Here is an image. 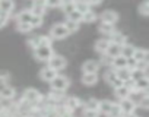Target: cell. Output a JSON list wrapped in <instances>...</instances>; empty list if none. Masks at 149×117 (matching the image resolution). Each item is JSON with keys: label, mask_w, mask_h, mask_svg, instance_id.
I'll return each instance as SVG.
<instances>
[{"label": "cell", "mask_w": 149, "mask_h": 117, "mask_svg": "<svg viewBox=\"0 0 149 117\" xmlns=\"http://www.w3.org/2000/svg\"><path fill=\"white\" fill-rule=\"evenodd\" d=\"M53 54L54 53H53L51 45H38V47L34 48V56L40 62H47Z\"/></svg>", "instance_id": "1"}, {"label": "cell", "mask_w": 149, "mask_h": 117, "mask_svg": "<svg viewBox=\"0 0 149 117\" xmlns=\"http://www.w3.org/2000/svg\"><path fill=\"white\" fill-rule=\"evenodd\" d=\"M22 100L28 101L29 104H37V102H41L42 101V95L35 88H26L24 91V94H22Z\"/></svg>", "instance_id": "2"}, {"label": "cell", "mask_w": 149, "mask_h": 117, "mask_svg": "<svg viewBox=\"0 0 149 117\" xmlns=\"http://www.w3.org/2000/svg\"><path fill=\"white\" fill-rule=\"evenodd\" d=\"M47 63H48V68H51V69H54L57 72L61 70V69H64L67 66V60H66L63 56H60V54H53L47 60Z\"/></svg>", "instance_id": "3"}, {"label": "cell", "mask_w": 149, "mask_h": 117, "mask_svg": "<svg viewBox=\"0 0 149 117\" xmlns=\"http://www.w3.org/2000/svg\"><path fill=\"white\" fill-rule=\"evenodd\" d=\"M50 85H51V89L64 92V91L70 86V81H69L66 76H63V75H57V76L50 82Z\"/></svg>", "instance_id": "4"}, {"label": "cell", "mask_w": 149, "mask_h": 117, "mask_svg": "<svg viewBox=\"0 0 149 117\" xmlns=\"http://www.w3.org/2000/svg\"><path fill=\"white\" fill-rule=\"evenodd\" d=\"M48 35H50L53 40H63V38H66V37L69 35V31L66 29L64 24H56V25L51 26Z\"/></svg>", "instance_id": "5"}, {"label": "cell", "mask_w": 149, "mask_h": 117, "mask_svg": "<svg viewBox=\"0 0 149 117\" xmlns=\"http://www.w3.org/2000/svg\"><path fill=\"white\" fill-rule=\"evenodd\" d=\"M118 105H120V108H121L123 114H127V113H133V111L136 110V107H137V105H136V101H133V100H132L130 97L120 100Z\"/></svg>", "instance_id": "6"}, {"label": "cell", "mask_w": 149, "mask_h": 117, "mask_svg": "<svg viewBox=\"0 0 149 117\" xmlns=\"http://www.w3.org/2000/svg\"><path fill=\"white\" fill-rule=\"evenodd\" d=\"M58 73H57V70H54V69H51V68H42L41 70H40V79L41 81H44V82H51L56 76H57Z\"/></svg>", "instance_id": "7"}, {"label": "cell", "mask_w": 149, "mask_h": 117, "mask_svg": "<svg viewBox=\"0 0 149 117\" xmlns=\"http://www.w3.org/2000/svg\"><path fill=\"white\" fill-rule=\"evenodd\" d=\"M64 107L73 113L74 110H78V108L82 107V100L78 98V97H69V98H66V101H64Z\"/></svg>", "instance_id": "8"}, {"label": "cell", "mask_w": 149, "mask_h": 117, "mask_svg": "<svg viewBox=\"0 0 149 117\" xmlns=\"http://www.w3.org/2000/svg\"><path fill=\"white\" fill-rule=\"evenodd\" d=\"M118 13L117 12H114V10H105V12H102L101 13V22H105V24H114L116 25V22L118 21Z\"/></svg>", "instance_id": "9"}, {"label": "cell", "mask_w": 149, "mask_h": 117, "mask_svg": "<svg viewBox=\"0 0 149 117\" xmlns=\"http://www.w3.org/2000/svg\"><path fill=\"white\" fill-rule=\"evenodd\" d=\"M104 79L110 84V85H113L114 88L116 86H120V85H123V82L117 78V75H116V70L114 69H110V70H107L105 73H104Z\"/></svg>", "instance_id": "10"}, {"label": "cell", "mask_w": 149, "mask_h": 117, "mask_svg": "<svg viewBox=\"0 0 149 117\" xmlns=\"http://www.w3.org/2000/svg\"><path fill=\"white\" fill-rule=\"evenodd\" d=\"M16 95V91L13 86H9V85H3L0 88V100H13Z\"/></svg>", "instance_id": "11"}, {"label": "cell", "mask_w": 149, "mask_h": 117, "mask_svg": "<svg viewBox=\"0 0 149 117\" xmlns=\"http://www.w3.org/2000/svg\"><path fill=\"white\" fill-rule=\"evenodd\" d=\"M45 3L44 0H34L32 3V8H31V12L34 15H38V16H44L45 15Z\"/></svg>", "instance_id": "12"}, {"label": "cell", "mask_w": 149, "mask_h": 117, "mask_svg": "<svg viewBox=\"0 0 149 117\" xmlns=\"http://www.w3.org/2000/svg\"><path fill=\"white\" fill-rule=\"evenodd\" d=\"M98 70H100V63L95 60H88L82 65L84 73H98Z\"/></svg>", "instance_id": "13"}, {"label": "cell", "mask_w": 149, "mask_h": 117, "mask_svg": "<svg viewBox=\"0 0 149 117\" xmlns=\"http://www.w3.org/2000/svg\"><path fill=\"white\" fill-rule=\"evenodd\" d=\"M13 9H15L13 0H0V12L2 13L9 15V18H10V13L13 12Z\"/></svg>", "instance_id": "14"}, {"label": "cell", "mask_w": 149, "mask_h": 117, "mask_svg": "<svg viewBox=\"0 0 149 117\" xmlns=\"http://www.w3.org/2000/svg\"><path fill=\"white\" fill-rule=\"evenodd\" d=\"M129 60L130 58H126L124 56H117V57H114L113 58V63H111V68L113 69H123V68H127V65H129Z\"/></svg>", "instance_id": "15"}, {"label": "cell", "mask_w": 149, "mask_h": 117, "mask_svg": "<svg viewBox=\"0 0 149 117\" xmlns=\"http://www.w3.org/2000/svg\"><path fill=\"white\" fill-rule=\"evenodd\" d=\"M148 50L146 48H134L133 56H132V60L133 62H140V60H148Z\"/></svg>", "instance_id": "16"}, {"label": "cell", "mask_w": 149, "mask_h": 117, "mask_svg": "<svg viewBox=\"0 0 149 117\" xmlns=\"http://www.w3.org/2000/svg\"><path fill=\"white\" fill-rule=\"evenodd\" d=\"M108 45H110V40H108V38H100V40L95 42L94 48H95V51H97V53L104 54V53L107 51Z\"/></svg>", "instance_id": "17"}, {"label": "cell", "mask_w": 149, "mask_h": 117, "mask_svg": "<svg viewBox=\"0 0 149 117\" xmlns=\"http://www.w3.org/2000/svg\"><path fill=\"white\" fill-rule=\"evenodd\" d=\"M98 82V73H84L82 75V84L86 86H94Z\"/></svg>", "instance_id": "18"}, {"label": "cell", "mask_w": 149, "mask_h": 117, "mask_svg": "<svg viewBox=\"0 0 149 117\" xmlns=\"http://www.w3.org/2000/svg\"><path fill=\"white\" fill-rule=\"evenodd\" d=\"M110 42H114V44L123 45V44H126V42H127V38H126V35H123L121 32L114 31V32L110 35Z\"/></svg>", "instance_id": "19"}, {"label": "cell", "mask_w": 149, "mask_h": 117, "mask_svg": "<svg viewBox=\"0 0 149 117\" xmlns=\"http://www.w3.org/2000/svg\"><path fill=\"white\" fill-rule=\"evenodd\" d=\"M98 31L102 34V35H111L114 31H116V26H114V24H105V22H101L100 24V26H98Z\"/></svg>", "instance_id": "20"}, {"label": "cell", "mask_w": 149, "mask_h": 117, "mask_svg": "<svg viewBox=\"0 0 149 117\" xmlns=\"http://www.w3.org/2000/svg\"><path fill=\"white\" fill-rule=\"evenodd\" d=\"M63 98H64V94L61 91H54V89H51V92L47 95V101L54 102V104H58Z\"/></svg>", "instance_id": "21"}, {"label": "cell", "mask_w": 149, "mask_h": 117, "mask_svg": "<svg viewBox=\"0 0 149 117\" xmlns=\"http://www.w3.org/2000/svg\"><path fill=\"white\" fill-rule=\"evenodd\" d=\"M74 10H78L81 13H85L88 10H91V6L86 0H74Z\"/></svg>", "instance_id": "22"}, {"label": "cell", "mask_w": 149, "mask_h": 117, "mask_svg": "<svg viewBox=\"0 0 149 117\" xmlns=\"http://www.w3.org/2000/svg\"><path fill=\"white\" fill-rule=\"evenodd\" d=\"M105 54H108L110 57H117V56H120L121 54V45H118V44H114V42H110V45H108V48H107V51H105Z\"/></svg>", "instance_id": "23"}, {"label": "cell", "mask_w": 149, "mask_h": 117, "mask_svg": "<svg viewBox=\"0 0 149 117\" xmlns=\"http://www.w3.org/2000/svg\"><path fill=\"white\" fill-rule=\"evenodd\" d=\"M134 84H136V89L139 92H143V91H148L149 89V79H148V76H143V78L137 79Z\"/></svg>", "instance_id": "24"}, {"label": "cell", "mask_w": 149, "mask_h": 117, "mask_svg": "<svg viewBox=\"0 0 149 117\" xmlns=\"http://www.w3.org/2000/svg\"><path fill=\"white\" fill-rule=\"evenodd\" d=\"M114 94L118 100H123V98H127L130 97V91L124 86V85H120V86H116L114 88Z\"/></svg>", "instance_id": "25"}, {"label": "cell", "mask_w": 149, "mask_h": 117, "mask_svg": "<svg viewBox=\"0 0 149 117\" xmlns=\"http://www.w3.org/2000/svg\"><path fill=\"white\" fill-rule=\"evenodd\" d=\"M116 70V75L117 78L121 81V82H126L130 79V69L129 68H123V69H114Z\"/></svg>", "instance_id": "26"}, {"label": "cell", "mask_w": 149, "mask_h": 117, "mask_svg": "<svg viewBox=\"0 0 149 117\" xmlns=\"http://www.w3.org/2000/svg\"><path fill=\"white\" fill-rule=\"evenodd\" d=\"M113 101H110V100H102V101H100V105H98V111L100 113H102V114H108V111L111 110V107H113Z\"/></svg>", "instance_id": "27"}, {"label": "cell", "mask_w": 149, "mask_h": 117, "mask_svg": "<svg viewBox=\"0 0 149 117\" xmlns=\"http://www.w3.org/2000/svg\"><path fill=\"white\" fill-rule=\"evenodd\" d=\"M134 48H136V47H134V45H132V44H129V42L123 44V45H121V56H124L126 58H132Z\"/></svg>", "instance_id": "28"}, {"label": "cell", "mask_w": 149, "mask_h": 117, "mask_svg": "<svg viewBox=\"0 0 149 117\" xmlns=\"http://www.w3.org/2000/svg\"><path fill=\"white\" fill-rule=\"evenodd\" d=\"M98 105H100V100H97V98H89L86 102H82V107L85 110H97L98 111Z\"/></svg>", "instance_id": "29"}, {"label": "cell", "mask_w": 149, "mask_h": 117, "mask_svg": "<svg viewBox=\"0 0 149 117\" xmlns=\"http://www.w3.org/2000/svg\"><path fill=\"white\" fill-rule=\"evenodd\" d=\"M97 19H98V16H97V13H95L94 10H88V12L82 13V22L92 24V22H95Z\"/></svg>", "instance_id": "30"}, {"label": "cell", "mask_w": 149, "mask_h": 117, "mask_svg": "<svg viewBox=\"0 0 149 117\" xmlns=\"http://www.w3.org/2000/svg\"><path fill=\"white\" fill-rule=\"evenodd\" d=\"M32 16V12L31 10H22L16 15V22H28L29 24V19Z\"/></svg>", "instance_id": "31"}, {"label": "cell", "mask_w": 149, "mask_h": 117, "mask_svg": "<svg viewBox=\"0 0 149 117\" xmlns=\"http://www.w3.org/2000/svg\"><path fill=\"white\" fill-rule=\"evenodd\" d=\"M32 29H34L32 25L28 24V22H16V31H19V32L28 34V32H31Z\"/></svg>", "instance_id": "32"}, {"label": "cell", "mask_w": 149, "mask_h": 117, "mask_svg": "<svg viewBox=\"0 0 149 117\" xmlns=\"http://www.w3.org/2000/svg\"><path fill=\"white\" fill-rule=\"evenodd\" d=\"M108 117H123V111H121V108H120V105L118 104H113V107H111V110L108 111V114H107Z\"/></svg>", "instance_id": "33"}, {"label": "cell", "mask_w": 149, "mask_h": 117, "mask_svg": "<svg viewBox=\"0 0 149 117\" xmlns=\"http://www.w3.org/2000/svg\"><path fill=\"white\" fill-rule=\"evenodd\" d=\"M67 16V21H72V22H82V13L78 12V10H72L70 13L66 15Z\"/></svg>", "instance_id": "34"}, {"label": "cell", "mask_w": 149, "mask_h": 117, "mask_svg": "<svg viewBox=\"0 0 149 117\" xmlns=\"http://www.w3.org/2000/svg\"><path fill=\"white\" fill-rule=\"evenodd\" d=\"M148 91H143L142 94V98L136 102V105H139V107H142L143 110H148V107H149V98H148V94H146Z\"/></svg>", "instance_id": "35"}, {"label": "cell", "mask_w": 149, "mask_h": 117, "mask_svg": "<svg viewBox=\"0 0 149 117\" xmlns=\"http://www.w3.org/2000/svg\"><path fill=\"white\" fill-rule=\"evenodd\" d=\"M143 76H146V72H143V70H139V69H132L130 70V79L132 81H137V79H140V78H143Z\"/></svg>", "instance_id": "36"}, {"label": "cell", "mask_w": 149, "mask_h": 117, "mask_svg": "<svg viewBox=\"0 0 149 117\" xmlns=\"http://www.w3.org/2000/svg\"><path fill=\"white\" fill-rule=\"evenodd\" d=\"M42 18L44 16H38V15H34L32 13V16L29 19V24L32 25V28H40L42 25Z\"/></svg>", "instance_id": "37"}, {"label": "cell", "mask_w": 149, "mask_h": 117, "mask_svg": "<svg viewBox=\"0 0 149 117\" xmlns=\"http://www.w3.org/2000/svg\"><path fill=\"white\" fill-rule=\"evenodd\" d=\"M64 26H66V29L69 31V34L76 32V31L79 29V24H78V22H72V21H66V22H64Z\"/></svg>", "instance_id": "38"}, {"label": "cell", "mask_w": 149, "mask_h": 117, "mask_svg": "<svg viewBox=\"0 0 149 117\" xmlns=\"http://www.w3.org/2000/svg\"><path fill=\"white\" fill-rule=\"evenodd\" d=\"M139 13L142 16H148L149 15V2L148 0H145V2H142L139 5Z\"/></svg>", "instance_id": "39"}, {"label": "cell", "mask_w": 149, "mask_h": 117, "mask_svg": "<svg viewBox=\"0 0 149 117\" xmlns=\"http://www.w3.org/2000/svg\"><path fill=\"white\" fill-rule=\"evenodd\" d=\"M26 42H28V45L34 50L35 47H38V45H40V35H32V37H29Z\"/></svg>", "instance_id": "40"}, {"label": "cell", "mask_w": 149, "mask_h": 117, "mask_svg": "<svg viewBox=\"0 0 149 117\" xmlns=\"http://www.w3.org/2000/svg\"><path fill=\"white\" fill-rule=\"evenodd\" d=\"M134 68H136V69H139V70H143V72H146V70H148V68H149V63H148V60L134 62Z\"/></svg>", "instance_id": "41"}, {"label": "cell", "mask_w": 149, "mask_h": 117, "mask_svg": "<svg viewBox=\"0 0 149 117\" xmlns=\"http://www.w3.org/2000/svg\"><path fill=\"white\" fill-rule=\"evenodd\" d=\"M123 85L130 91V94H133V92H139V91L136 89V84H134V81H132V79H129V81L123 82Z\"/></svg>", "instance_id": "42"}, {"label": "cell", "mask_w": 149, "mask_h": 117, "mask_svg": "<svg viewBox=\"0 0 149 117\" xmlns=\"http://www.w3.org/2000/svg\"><path fill=\"white\" fill-rule=\"evenodd\" d=\"M9 79H10V73L8 70H0V85H6Z\"/></svg>", "instance_id": "43"}, {"label": "cell", "mask_w": 149, "mask_h": 117, "mask_svg": "<svg viewBox=\"0 0 149 117\" xmlns=\"http://www.w3.org/2000/svg\"><path fill=\"white\" fill-rule=\"evenodd\" d=\"M100 65H105V66H111L113 63V57H110L108 54H101V62H98Z\"/></svg>", "instance_id": "44"}, {"label": "cell", "mask_w": 149, "mask_h": 117, "mask_svg": "<svg viewBox=\"0 0 149 117\" xmlns=\"http://www.w3.org/2000/svg\"><path fill=\"white\" fill-rule=\"evenodd\" d=\"M53 38L50 35H40V45H51Z\"/></svg>", "instance_id": "45"}, {"label": "cell", "mask_w": 149, "mask_h": 117, "mask_svg": "<svg viewBox=\"0 0 149 117\" xmlns=\"http://www.w3.org/2000/svg\"><path fill=\"white\" fill-rule=\"evenodd\" d=\"M100 111L97 110H85L84 108V113H82V117H100Z\"/></svg>", "instance_id": "46"}, {"label": "cell", "mask_w": 149, "mask_h": 117, "mask_svg": "<svg viewBox=\"0 0 149 117\" xmlns=\"http://www.w3.org/2000/svg\"><path fill=\"white\" fill-rule=\"evenodd\" d=\"M45 8H60L61 0H44Z\"/></svg>", "instance_id": "47"}, {"label": "cell", "mask_w": 149, "mask_h": 117, "mask_svg": "<svg viewBox=\"0 0 149 117\" xmlns=\"http://www.w3.org/2000/svg\"><path fill=\"white\" fill-rule=\"evenodd\" d=\"M9 21V15H5V13H0V28H3Z\"/></svg>", "instance_id": "48"}, {"label": "cell", "mask_w": 149, "mask_h": 117, "mask_svg": "<svg viewBox=\"0 0 149 117\" xmlns=\"http://www.w3.org/2000/svg\"><path fill=\"white\" fill-rule=\"evenodd\" d=\"M86 2L89 3V6H97V5H100L102 0H86Z\"/></svg>", "instance_id": "49"}, {"label": "cell", "mask_w": 149, "mask_h": 117, "mask_svg": "<svg viewBox=\"0 0 149 117\" xmlns=\"http://www.w3.org/2000/svg\"><path fill=\"white\" fill-rule=\"evenodd\" d=\"M123 117H140V116H137L134 111L133 113H127V114H123Z\"/></svg>", "instance_id": "50"}, {"label": "cell", "mask_w": 149, "mask_h": 117, "mask_svg": "<svg viewBox=\"0 0 149 117\" xmlns=\"http://www.w3.org/2000/svg\"><path fill=\"white\" fill-rule=\"evenodd\" d=\"M21 117H35V116H32L31 113H25V114H22Z\"/></svg>", "instance_id": "51"}, {"label": "cell", "mask_w": 149, "mask_h": 117, "mask_svg": "<svg viewBox=\"0 0 149 117\" xmlns=\"http://www.w3.org/2000/svg\"><path fill=\"white\" fill-rule=\"evenodd\" d=\"M3 108V104H2V101H0V110H2Z\"/></svg>", "instance_id": "52"}, {"label": "cell", "mask_w": 149, "mask_h": 117, "mask_svg": "<svg viewBox=\"0 0 149 117\" xmlns=\"http://www.w3.org/2000/svg\"><path fill=\"white\" fill-rule=\"evenodd\" d=\"M0 13H2V12H0Z\"/></svg>", "instance_id": "53"}]
</instances>
